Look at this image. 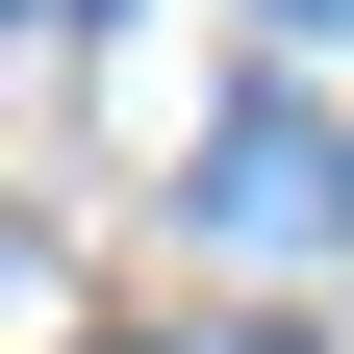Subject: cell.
<instances>
[{"mask_svg": "<svg viewBox=\"0 0 354 354\" xmlns=\"http://www.w3.org/2000/svg\"><path fill=\"white\" fill-rule=\"evenodd\" d=\"M203 203H228V228H304V203H329V152H304V127H228V152H203Z\"/></svg>", "mask_w": 354, "mask_h": 354, "instance_id": "6da1fadb", "label": "cell"}]
</instances>
